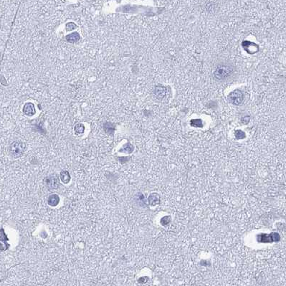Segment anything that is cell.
I'll return each mask as SVG.
<instances>
[{
	"label": "cell",
	"instance_id": "cell-1",
	"mask_svg": "<svg viewBox=\"0 0 286 286\" xmlns=\"http://www.w3.org/2000/svg\"><path fill=\"white\" fill-rule=\"evenodd\" d=\"M233 68L230 66L222 65L218 66L214 72V77L217 80H224L232 73Z\"/></svg>",
	"mask_w": 286,
	"mask_h": 286
},
{
	"label": "cell",
	"instance_id": "cell-2",
	"mask_svg": "<svg viewBox=\"0 0 286 286\" xmlns=\"http://www.w3.org/2000/svg\"><path fill=\"white\" fill-rule=\"evenodd\" d=\"M26 148V145L24 142L15 141L10 145V152L14 156H19L24 153Z\"/></svg>",
	"mask_w": 286,
	"mask_h": 286
},
{
	"label": "cell",
	"instance_id": "cell-3",
	"mask_svg": "<svg viewBox=\"0 0 286 286\" xmlns=\"http://www.w3.org/2000/svg\"><path fill=\"white\" fill-rule=\"evenodd\" d=\"M229 99L232 104L238 106L243 101V94L240 90H235L229 94Z\"/></svg>",
	"mask_w": 286,
	"mask_h": 286
},
{
	"label": "cell",
	"instance_id": "cell-4",
	"mask_svg": "<svg viewBox=\"0 0 286 286\" xmlns=\"http://www.w3.org/2000/svg\"><path fill=\"white\" fill-rule=\"evenodd\" d=\"M242 47H243L244 50L246 52H247L250 54L255 53L258 51L259 47L255 43L250 42L249 41H245L242 42Z\"/></svg>",
	"mask_w": 286,
	"mask_h": 286
},
{
	"label": "cell",
	"instance_id": "cell-5",
	"mask_svg": "<svg viewBox=\"0 0 286 286\" xmlns=\"http://www.w3.org/2000/svg\"><path fill=\"white\" fill-rule=\"evenodd\" d=\"M22 111L25 115H28V116H32V115H35L36 113L35 105L30 102L26 103V104H25L24 107H23Z\"/></svg>",
	"mask_w": 286,
	"mask_h": 286
},
{
	"label": "cell",
	"instance_id": "cell-6",
	"mask_svg": "<svg viewBox=\"0 0 286 286\" xmlns=\"http://www.w3.org/2000/svg\"><path fill=\"white\" fill-rule=\"evenodd\" d=\"M46 184L50 189H56L59 186V180L57 177L51 176L50 177H47Z\"/></svg>",
	"mask_w": 286,
	"mask_h": 286
},
{
	"label": "cell",
	"instance_id": "cell-7",
	"mask_svg": "<svg viewBox=\"0 0 286 286\" xmlns=\"http://www.w3.org/2000/svg\"><path fill=\"white\" fill-rule=\"evenodd\" d=\"M166 90L164 86H156L155 90H154V93L156 95V97L158 99H159V100L164 98L166 95Z\"/></svg>",
	"mask_w": 286,
	"mask_h": 286
},
{
	"label": "cell",
	"instance_id": "cell-8",
	"mask_svg": "<svg viewBox=\"0 0 286 286\" xmlns=\"http://www.w3.org/2000/svg\"><path fill=\"white\" fill-rule=\"evenodd\" d=\"M66 38V40L68 41V42L76 43L80 40V36L78 32H72V33L70 34V35H67Z\"/></svg>",
	"mask_w": 286,
	"mask_h": 286
},
{
	"label": "cell",
	"instance_id": "cell-9",
	"mask_svg": "<svg viewBox=\"0 0 286 286\" xmlns=\"http://www.w3.org/2000/svg\"><path fill=\"white\" fill-rule=\"evenodd\" d=\"M60 202V197L57 194H52L49 197L48 203L51 207H56Z\"/></svg>",
	"mask_w": 286,
	"mask_h": 286
},
{
	"label": "cell",
	"instance_id": "cell-10",
	"mask_svg": "<svg viewBox=\"0 0 286 286\" xmlns=\"http://www.w3.org/2000/svg\"><path fill=\"white\" fill-rule=\"evenodd\" d=\"M60 179L63 184H68L70 182V179H71L70 173L66 170H63L60 173Z\"/></svg>",
	"mask_w": 286,
	"mask_h": 286
},
{
	"label": "cell",
	"instance_id": "cell-11",
	"mask_svg": "<svg viewBox=\"0 0 286 286\" xmlns=\"http://www.w3.org/2000/svg\"><path fill=\"white\" fill-rule=\"evenodd\" d=\"M5 239H7L6 234H5L4 232V229H1V251L4 250H4L8 248L9 247V245L7 243V240L5 241Z\"/></svg>",
	"mask_w": 286,
	"mask_h": 286
},
{
	"label": "cell",
	"instance_id": "cell-12",
	"mask_svg": "<svg viewBox=\"0 0 286 286\" xmlns=\"http://www.w3.org/2000/svg\"><path fill=\"white\" fill-rule=\"evenodd\" d=\"M148 200H149L150 204L152 206L156 205V204H159V197L158 196V194H151V196L149 197V199H148Z\"/></svg>",
	"mask_w": 286,
	"mask_h": 286
},
{
	"label": "cell",
	"instance_id": "cell-13",
	"mask_svg": "<svg viewBox=\"0 0 286 286\" xmlns=\"http://www.w3.org/2000/svg\"><path fill=\"white\" fill-rule=\"evenodd\" d=\"M75 131L78 134H82V133H84L85 131V126L84 125L82 124H77L75 126Z\"/></svg>",
	"mask_w": 286,
	"mask_h": 286
},
{
	"label": "cell",
	"instance_id": "cell-14",
	"mask_svg": "<svg viewBox=\"0 0 286 286\" xmlns=\"http://www.w3.org/2000/svg\"><path fill=\"white\" fill-rule=\"evenodd\" d=\"M133 151V146L130 144H126L125 146L120 150L121 152H124V153H131Z\"/></svg>",
	"mask_w": 286,
	"mask_h": 286
},
{
	"label": "cell",
	"instance_id": "cell-15",
	"mask_svg": "<svg viewBox=\"0 0 286 286\" xmlns=\"http://www.w3.org/2000/svg\"><path fill=\"white\" fill-rule=\"evenodd\" d=\"M191 124L194 126H197V127H201L202 126V122L200 119H194V120H191Z\"/></svg>",
	"mask_w": 286,
	"mask_h": 286
},
{
	"label": "cell",
	"instance_id": "cell-16",
	"mask_svg": "<svg viewBox=\"0 0 286 286\" xmlns=\"http://www.w3.org/2000/svg\"><path fill=\"white\" fill-rule=\"evenodd\" d=\"M66 28L67 31L70 32V31H72V30H73L74 29H75L76 28H77V26H76V25L75 24V23L69 22V23H68V24L66 25Z\"/></svg>",
	"mask_w": 286,
	"mask_h": 286
},
{
	"label": "cell",
	"instance_id": "cell-17",
	"mask_svg": "<svg viewBox=\"0 0 286 286\" xmlns=\"http://www.w3.org/2000/svg\"><path fill=\"white\" fill-rule=\"evenodd\" d=\"M235 136H236V137L238 139H242L245 137V133H244V132L240 131V130H238V131L235 132Z\"/></svg>",
	"mask_w": 286,
	"mask_h": 286
}]
</instances>
